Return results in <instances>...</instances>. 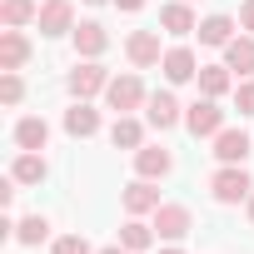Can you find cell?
Here are the masks:
<instances>
[{"mask_svg": "<svg viewBox=\"0 0 254 254\" xmlns=\"http://www.w3.org/2000/svg\"><path fill=\"white\" fill-rule=\"evenodd\" d=\"M30 60V40L20 30H0V70H20Z\"/></svg>", "mask_w": 254, "mask_h": 254, "instance_id": "obj_15", "label": "cell"}, {"mask_svg": "<svg viewBox=\"0 0 254 254\" xmlns=\"http://www.w3.org/2000/svg\"><path fill=\"white\" fill-rule=\"evenodd\" d=\"M234 105H239V115H254V80H239V90H234Z\"/></svg>", "mask_w": 254, "mask_h": 254, "instance_id": "obj_27", "label": "cell"}, {"mask_svg": "<svg viewBox=\"0 0 254 254\" xmlns=\"http://www.w3.org/2000/svg\"><path fill=\"white\" fill-rule=\"evenodd\" d=\"M194 80H199V90H204L209 100H219V95L234 85V80H229V65H199V75H194Z\"/></svg>", "mask_w": 254, "mask_h": 254, "instance_id": "obj_20", "label": "cell"}, {"mask_svg": "<svg viewBox=\"0 0 254 254\" xmlns=\"http://www.w3.org/2000/svg\"><path fill=\"white\" fill-rule=\"evenodd\" d=\"M110 145H115V150H140V145H145V130H140L130 115H120V120L110 125Z\"/></svg>", "mask_w": 254, "mask_h": 254, "instance_id": "obj_19", "label": "cell"}, {"mask_svg": "<svg viewBox=\"0 0 254 254\" xmlns=\"http://www.w3.org/2000/svg\"><path fill=\"white\" fill-rule=\"evenodd\" d=\"M30 15H40L35 0H5V5H0V20H5V30H20Z\"/></svg>", "mask_w": 254, "mask_h": 254, "instance_id": "obj_24", "label": "cell"}, {"mask_svg": "<svg viewBox=\"0 0 254 254\" xmlns=\"http://www.w3.org/2000/svg\"><path fill=\"white\" fill-rule=\"evenodd\" d=\"M239 25L254 35V0H244V5H239Z\"/></svg>", "mask_w": 254, "mask_h": 254, "instance_id": "obj_29", "label": "cell"}, {"mask_svg": "<svg viewBox=\"0 0 254 254\" xmlns=\"http://www.w3.org/2000/svg\"><path fill=\"white\" fill-rule=\"evenodd\" d=\"M249 224H254V194H249Z\"/></svg>", "mask_w": 254, "mask_h": 254, "instance_id": "obj_32", "label": "cell"}, {"mask_svg": "<svg viewBox=\"0 0 254 254\" xmlns=\"http://www.w3.org/2000/svg\"><path fill=\"white\" fill-rule=\"evenodd\" d=\"M135 170H140V180H165L175 170V155L160 150V145H140L135 150Z\"/></svg>", "mask_w": 254, "mask_h": 254, "instance_id": "obj_7", "label": "cell"}, {"mask_svg": "<svg viewBox=\"0 0 254 254\" xmlns=\"http://www.w3.org/2000/svg\"><path fill=\"white\" fill-rule=\"evenodd\" d=\"M65 85H70V95H75V100H90V95H100V90L110 85V75H105V65H100V60H85V65H75V70H70V80H65Z\"/></svg>", "mask_w": 254, "mask_h": 254, "instance_id": "obj_4", "label": "cell"}, {"mask_svg": "<svg viewBox=\"0 0 254 254\" xmlns=\"http://www.w3.org/2000/svg\"><path fill=\"white\" fill-rule=\"evenodd\" d=\"M45 140H50V125L45 120H20L15 125V145L20 150H45Z\"/></svg>", "mask_w": 254, "mask_h": 254, "instance_id": "obj_21", "label": "cell"}, {"mask_svg": "<svg viewBox=\"0 0 254 254\" xmlns=\"http://www.w3.org/2000/svg\"><path fill=\"white\" fill-rule=\"evenodd\" d=\"M160 25H165L170 35H190V30H199V20H194V10L185 5V0H175V5L160 10Z\"/></svg>", "mask_w": 254, "mask_h": 254, "instance_id": "obj_17", "label": "cell"}, {"mask_svg": "<svg viewBox=\"0 0 254 254\" xmlns=\"http://www.w3.org/2000/svg\"><path fill=\"white\" fill-rule=\"evenodd\" d=\"M199 40H204V45H229V40H234V20H229V15L199 20Z\"/></svg>", "mask_w": 254, "mask_h": 254, "instance_id": "obj_22", "label": "cell"}, {"mask_svg": "<svg viewBox=\"0 0 254 254\" xmlns=\"http://www.w3.org/2000/svg\"><path fill=\"white\" fill-rule=\"evenodd\" d=\"M85 5H100V0H85Z\"/></svg>", "mask_w": 254, "mask_h": 254, "instance_id": "obj_34", "label": "cell"}, {"mask_svg": "<svg viewBox=\"0 0 254 254\" xmlns=\"http://www.w3.org/2000/svg\"><path fill=\"white\" fill-rule=\"evenodd\" d=\"M100 254H130V249H125V244H115V249H100Z\"/></svg>", "mask_w": 254, "mask_h": 254, "instance_id": "obj_31", "label": "cell"}, {"mask_svg": "<svg viewBox=\"0 0 254 254\" xmlns=\"http://www.w3.org/2000/svg\"><path fill=\"white\" fill-rule=\"evenodd\" d=\"M45 234H50V219H45V214H25V219L15 224V239H20V244H40Z\"/></svg>", "mask_w": 254, "mask_h": 254, "instance_id": "obj_25", "label": "cell"}, {"mask_svg": "<svg viewBox=\"0 0 254 254\" xmlns=\"http://www.w3.org/2000/svg\"><path fill=\"white\" fill-rule=\"evenodd\" d=\"M145 105H150L145 115H150V125H155V130H170V125H180V100H175L170 90H155Z\"/></svg>", "mask_w": 254, "mask_h": 254, "instance_id": "obj_12", "label": "cell"}, {"mask_svg": "<svg viewBox=\"0 0 254 254\" xmlns=\"http://www.w3.org/2000/svg\"><path fill=\"white\" fill-rule=\"evenodd\" d=\"M185 125H190L194 140H199V135H219V130H224V110L204 95V100H194V105L185 110Z\"/></svg>", "mask_w": 254, "mask_h": 254, "instance_id": "obj_3", "label": "cell"}, {"mask_svg": "<svg viewBox=\"0 0 254 254\" xmlns=\"http://www.w3.org/2000/svg\"><path fill=\"white\" fill-rule=\"evenodd\" d=\"M105 100H110V110H120V115H130L135 105H145V85H140V75H115V80L105 85Z\"/></svg>", "mask_w": 254, "mask_h": 254, "instance_id": "obj_2", "label": "cell"}, {"mask_svg": "<svg viewBox=\"0 0 254 254\" xmlns=\"http://www.w3.org/2000/svg\"><path fill=\"white\" fill-rule=\"evenodd\" d=\"M125 209H130V214H155L160 209V190L150 185V180H135V185H125Z\"/></svg>", "mask_w": 254, "mask_h": 254, "instance_id": "obj_11", "label": "cell"}, {"mask_svg": "<svg viewBox=\"0 0 254 254\" xmlns=\"http://www.w3.org/2000/svg\"><path fill=\"white\" fill-rule=\"evenodd\" d=\"M65 130H70L75 140H90V135L100 130V115H95L85 100H75V110H65Z\"/></svg>", "mask_w": 254, "mask_h": 254, "instance_id": "obj_16", "label": "cell"}, {"mask_svg": "<svg viewBox=\"0 0 254 254\" xmlns=\"http://www.w3.org/2000/svg\"><path fill=\"white\" fill-rule=\"evenodd\" d=\"M160 254H185V249H160Z\"/></svg>", "mask_w": 254, "mask_h": 254, "instance_id": "obj_33", "label": "cell"}, {"mask_svg": "<svg viewBox=\"0 0 254 254\" xmlns=\"http://www.w3.org/2000/svg\"><path fill=\"white\" fill-rule=\"evenodd\" d=\"M115 5H120V10H140L145 0H115Z\"/></svg>", "mask_w": 254, "mask_h": 254, "instance_id": "obj_30", "label": "cell"}, {"mask_svg": "<svg viewBox=\"0 0 254 254\" xmlns=\"http://www.w3.org/2000/svg\"><path fill=\"white\" fill-rule=\"evenodd\" d=\"M35 20H40V35H65V30H75V10H70V0H45Z\"/></svg>", "mask_w": 254, "mask_h": 254, "instance_id": "obj_8", "label": "cell"}, {"mask_svg": "<svg viewBox=\"0 0 254 254\" xmlns=\"http://www.w3.org/2000/svg\"><path fill=\"white\" fill-rule=\"evenodd\" d=\"M190 224H194V219H190L185 204H160V209H155V229H160V239H185Z\"/></svg>", "mask_w": 254, "mask_h": 254, "instance_id": "obj_9", "label": "cell"}, {"mask_svg": "<svg viewBox=\"0 0 254 254\" xmlns=\"http://www.w3.org/2000/svg\"><path fill=\"white\" fill-rule=\"evenodd\" d=\"M150 239H155V229H150V224H140V214H130V219H125L120 244L130 249V254H135V249H150Z\"/></svg>", "mask_w": 254, "mask_h": 254, "instance_id": "obj_23", "label": "cell"}, {"mask_svg": "<svg viewBox=\"0 0 254 254\" xmlns=\"http://www.w3.org/2000/svg\"><path fill=\"white\" fill-rule=\"evenodd\" d=\"M160 65H165V80H170V85H185V80H194V75H199V60H194V50H190V45L165 50V60H160Z\"/></svg>", "mask_w": 254, "mask_h": 254, "instance_id": "obj_6", "label": "cell"}, {"mask_svg": "<svg viewBox=\"0 0 254 254\" xmlns=\"http://www.w3.org/2000/svg\"><path fill=\"white\" fill-rule=\"evenodd\" d=\"M209 190H214V199H219V204H239V199H249V194H254V180H249V170H244V165H224V170H214Z\"/></svg>", "mask_w": 254, "mask_h": 254, "instance_id": "obj_1", "label": "cell"}, {"mask_svg": "<svg viewBox=\"0 0 254 254\" xmlns=\"http://www.w3.org/2000/svg\"><path fill=\"white\" fill-rule=\"evenodd\" d=\"M224 65L239 70V80H249V75H254V35H234V40L224 45Z\"/></svg>", "mask_w": 254, "mask_h": 254, "instance_id": "obj_14", "label": "cell"}, {"mask_svg": "<svg viewBox=\"0 0 254 254\" xmlns=\"http://www.w3.org/2000/svg\"><path fill=\"white\" fill-rule=\"evenodd\" d=\"M10 180H15V185H40V180H45V155H40V150H25V155L10 165Z\"/></svg>", "mask_w": 254, "mask_h": 254, "instance_id": "obj_18", "label": "cell"}, {"mask_svg": "<svg viewBox=\"0 0 254 254\" xmlns=\"http://www.w3.org/2000/svg\"><path fill=\"white\" fill-rule=\"evenodd\" d=\"M70 35H75V50H80L85 60L105 55V45H110V35H105V25H100V20H80V25H75Z\"/></svg>", "mask_w": 254, "mask_h": 254, "instance_id": "obj_10", "label": "cell"}, {"mask_svg": "<svg viewBox=\"0 0 254 254\" xmlns=\"http://www.w3.org/2000/svg\"><path fill=\"white\" fill-rule=\"evenodd\" d=\"M20 95H25L20 75H15V70H5V75H0V100H5V105H20Z\"/></svg>", "mask_w": 254, "mask_h": 254, "instance_id": "obj_26", "label": "cell"}, {"mask_svg": "<svg viewBox=\"0 0 254 254\" xmlns=\"http://www.w3.org/2000/svg\"><path fill=\"white\" fill-rule=\"evenodd\" d=\"M125 55H130V65L135 70H150V65H160L165 55H160V35L155 30H135L130 40H125Z\"/></svg>", "mask_w": 254, "mask_h": 254, "instance_id": "obj_5", "label": "cell"}, {"mask_svg": "<svg viewBox=\"0 0 254 254\" xmlns=\"http://www.w3.org/2000/svg\"><path fill=\"white\" fill-rule=\"evenodd\" d=\"M214 155H219V165H244L249 135H244V130H219V135H214Z\"/></svg>", "mask_w": 254, "mask_h": 254, "instance_id": "obj_13", "label": "cell"}, {"mask_svg": "<svg viewBox=\"0 0 254 254\" xmlns=\"http://www.w3.org/2000/svg\"><path fill=\"white\" fill-rule=\"evenodd\" d=\"M55 254H95L80 234H65V239H55Z\"/></svg>", "mask_w": 254, "mask_h": 254, "instance_id": "obj_28", "label": "cell"}]
</instances>
